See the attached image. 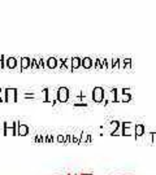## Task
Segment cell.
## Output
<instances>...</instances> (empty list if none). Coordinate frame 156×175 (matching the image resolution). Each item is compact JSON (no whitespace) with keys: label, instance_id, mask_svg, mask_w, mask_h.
<instances>
[{"label":"cell","instance_id":"obj_25","mask_svg":"<svg viewBox=\"0 0 156 175\" xmlns=\"http://www.w3.org/2000/svg\"><path fill=\"white\" fill-rule=\"evenodd\" d=\"M81 175H92V174H90V172H87V174H81Z\"/></svg>","mask_w":156,"mask_h":175},{"label":"cell","instance_id":"obj_18","mask_svg":"<svg viewBox=\"0 0 156 175\" xmlns=\"http://www.w3.org/2000/svg\"><path fill=\"white\" fill-rule=\"evenodd\" d=\"M5 69V56L4 55H0V70Z\"/></svg>","mask_w":156,"mask_h":175},{"label":"cell","instance_id":"obj_26","mask_svg":"<svg viewBox=\"0 0 156 175\" xmlns=\"http://www.w3.org/2000/svg\"><path fill=\"white\" fill-rule=\"evenodd\" d=\"M75 175H81V174H75Z\"/></svg>","mask_w":156,"mask_h":175},{"label":"cell","instance_id":"obj_15","mask_svg":"<svg viewBox=\"0 0 156 175\" xmlns=\"http://www.w3.org/2000/svg\"><path fill=\"white\" fill-rule=\"evenodd\" d=\"M35 58H37V61H38L39 69H44V68H46V61H44V58H43V57H35Z\"/></svg>","mask_w":156,"mask_h":175},{"label":"cell","instance_id":"obj_12","mask_svg":"<svg viewBox=\"0 0 156 175\" xmlns=\"http://www.w3.org/2000/svg\"><path fill=\"white\" fill-rule=\"evenodd\" d=\"M111 66L112 69H120V58L118 57L111 58Z\"/></svg>","mask_w":156,"mask_h":175},{"label":"cell","instance_id":"obj_5","mask_svg":"<svg viewBox=\"0 0 156 175\" xmlns=\"http://www.w3.org/2000/svg\"><path fill=\"white\" fill-rule=\"evenodd\" d=\"M144 132H146V127H144V125H142V123H137L135 125V127H134V135H135V138L139 140L143 135H144Z\"/></svg>","mask_w":156,"mask_h":175},{"label":"cell","instance_id":"obj_23","mask_svg":"<svg viewBox=\"0 0 156 175\" xmlns=\"http://www.w3.org/2000/svg\"><path fill=\"white\" fill-rule=\"evenodd\" d=\"M94 68H95V69H100V64H99V57L94 60Z\"/></svg>","mask_w":156,"mask_h":175},{"label":"cell","instance_id":"obj_16","mask_svg":"<svg viewBox=\"0 0 156 175\" xmlns=\"http://www.w3.org/2000/svg\"><path fill=\"white\" fill-rule=\"evenodd\" d=\"M99 64H100V69L108 70V68H107V58H99Z\"/></svg>","mask_w":156,"mask_h":175},{"label":"cell","instance_id":"obj_2","mask_svg":"<svg viewBox=\"0 0 156 175\" xmlns=\"http://www.w3.org/2000/svg\"><path fill=\"white\" fill-rule=\"evenodd\" d=\"M104 95H106V90L103 88V87H95L92 90V100L95 102H103L104 101Z\"/></svg>","mask_w":156,"mask_h":175},{"label":"cell","instance_id":"obj_3","mask_svg":"<svg viewBox=\"0 0 156 175\" xmlns=\"http://www.w3.org/2000/svg\"><path fill=\"white\" fill-rule=\"evenodd\" d=\"M5 92V102H16L17 101V88H4Z\"/></svg>","mask_w":156,"mask_h":175},{"label":"cell","instance_id":"obj_20","mask_svg":"<svg viewBox=\"0 0 156 175\" xmlns=\"http://www.w3.org/2000/svg\"><path fill=\"white\" fill-rule=\"evenodd\" d=\"M0 102H5V92H4V88H0Z\"/></svg>","mask_w":156,"mask_h":175},{"label":"cell","instance_id":"obj_8","mask_svg":"<svg viewBox=\"0 0 156 175\" xmlns=\"http://www.w3.org/2000/svg\"><path fill=\"white\" fill-rule=\"evenodd\" d=\"M46 68L47 69H57L59 68V60L56 57H48L46 60Z\"/></svg>","mask_w":156,"mask_h":175},{"label":"cell","instance_id":"obj_27","mask_svg":"<svg viewBox=\"0 0 156 175\" xmlns=\"http://www.w3.org/2000/svg\"><path fill=\"white\" fill-rule=\"evenodd\" d=\"M69 175H72V174H69Z\"/></svg>","mask_w":156,"mask_h":175},{"label":"cell","instance_id":"obj_10","mask_svg":"<svg viewBox=\"0 0 156 175\" xmlns=\"http://www.w3.org/2000/svg\"><path fill=\"white\" fill-rule=\"evenodd\" d=\"M81 68V58L75 56V57H72V69L75 70V69H80Z\"/></svg>","mask_w":156,"mask_h":175},{"label":"cell","instance_id":"obj_17","mask_svg":"<svg viewBox=\"0 0 156 175\" xmlns=\"http://www.w3.org/2000/svg\"><path fill=\"white\" fill-rule=\"evenodd\" d=\"M30 68H31V69H39V66H38V61H37V58H35V57H34V58H31Z\"/></svg>","mask_w":156,"mask_h":175},{"label":"cell","instance_id":"obj_9","mask_svg":"<svg viewBox=\"0 0 156 175\" xmlns=\"http://www.w3.org/2000/svg\"><path fill=\"white\" fill-rule=\"evenodd\" d=\"M28 134H29V126L25 125V123H20V125H18V132H17V135L26 136Z\"/></svg>","mask_w":156,"mask_h":175},{"label":"cell","instance_id":"obj_4","mask_svg":"<svg viewBox=\"0 0 156 175\" xmlns=\"http://www.w3.org/2000/svg\"><path fill=\"white\" fill-rule=\"evenodd\" d=\"M20 61L17 60L16 57H5V69L8 70H13L18 68Z\"/></svg>","mask_w":156,"mask_h":175},{"label":"cell","instance_id":"obj_19","mask_svg":"<svg viewBox=\"0 0 156 175\" xmlns=\"http://www.w3.org/2000/svg\"><path fill=\"white\" fill-rule=\"evenodd\" d=\"M112 136H117V135H122V126H121V123H120V127L115 131V132H112L111 134Z\"/></svg>","mask_w":156,"mask_h":175},{"label":"cell","instance_id":"obj_24","mask_svg":"<svg viewBox=\"0 0 156 175\" xmlns=\"http://www.w3.org/2000/svg\"><path fill=\"white\" fill-rule=\"evenodd\" d=\"M74 107H87V102H74Z\"/></svg>","mask_w":156,"mask_h":175},{"label":"cell","instance_id":"obj_14","mask_svg":"<svg viewBox=\"0 0 156 175\" xmlns=\"http://www.w3.org/2000/svg\"><path fill=\"white\" fill-rule=\"evenodd\" d=\"M122 62H124V69L132 70V68H133V64H132V58H122Z\"/></svg>","mask_w":156,"mask_h":175},{"label":"cell","instance_id":"obj_11","mask_svg":"<svg viewBox=\"0 0 156 175\" xmlns=\"http://www.w3.org/2000/svg\"><path fill=\"white\" fill-rule=\"evenodd\" d=\"M133 99V95L132 93H125V92H121V102H130Z\"/></svg>","mask_w":156,"mask_h":175},{"label":"cell","instance_id":"obj_21","mask_svg":"<svg viewBox=\"0 0 156 175\" xmlns=\"http://www.w3.org/2000/svg\"><path fill=\"white\" fill-rule=\"evenodd\" d=\"M56 140H57L59 144H65V136H64V135H59Z\"/></svg>","mask_w":156,"mask_h":175},{"label":"cell","instance_id":"obj_7","mask_svg":"<svg viewBox=\"0 0 156 175\" xmlns=\"http://www.w3.org/2000/svg\"><path fill=\"white\" fill-rule=\"evenodd\" d=\"M30 62H31V58L28 57V56H25V57H21V61H20V72H23V70L26 69H29L30 68Z\"/></svg>","mask_w":156,"mask_h":175},{"label":"cell","instance_id":"obj_6","mask_svg":"<svg viewBox=\"0 0 156 175\" xmlns=\"http://www.w3.org/2000/svg\"><path fill=\"white\" fill-rule=\"evenodd\" d=\"M81 68L89 70V69H92L94 68V60L91 57H83L81 58Z\"/></svg>","mask_w":156,"mask_h":175},{"label":"cell","instance_id":"obj_1","mask_svg":"<svg viewBox=\"0 0 156 175\" xmlns=\"http://www.w3.org/2000/svg\"><path fill=\"white\" fill-rule=\"evenodd\" d=\"M69 96H70V91L66 87H60L56 92V100L59 102H66L69 100Z\"/></svg>","mask_w":156,"mask_h":175},{"label":"cell","instance_id":"obj_13","mask_svg":"<svg viewBox=\"0 0 156 175\" xmlns=\"http://www.w3.org/2000/svg\"><path fill=\"white\" fill-rule=\"evenodd\" d=\"M120 123H121V122H118V121H112V122H111V130H109V134L115 132V131L120 127Z\"/></svg>","mask_w":156,"mask_h":175},{"label":"cell","instance_id":"obj_22","mask_svg":"<svg viewBox=\"0 0 156 175\" xmlns=\"http://www.w3.org/2000/svg\"><path fill=\"white\" fill-rule=\"evenodd\" d=\"M151 143L153 145H156V132L153 131V132H151Z\"/></svg>","mask_w":156,"mask_h":175}]
</instances>
